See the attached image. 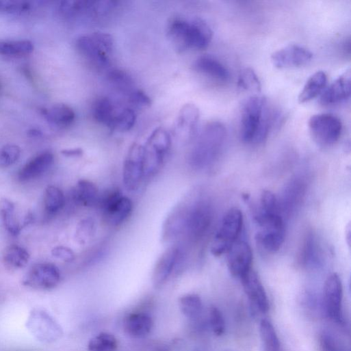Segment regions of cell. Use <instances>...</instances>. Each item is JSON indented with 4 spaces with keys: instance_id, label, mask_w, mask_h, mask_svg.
<instances>
[{
    "instance_id": "51",
    "label": "cell",
    "mask_w": 351,
    "mask_h": 351,
    "mask_svg": "<svg viewBox=\"0 0 351 351\" xmlns=\"http://www.w3.org/2000/svg\"><path fill=\"white\" fill-rule=\"evenodd\" d=\"M29 135L31 137L39 138V137L42 136V134L41 131L36 130V129H33L29 131Z\"/></svg>"
},
{
    "instance_id": "50",
    "label": "cell",
    "mask_w": 351,
    "mask_h": 351,
    "mask_svg": "<svg viewBox=\"0 0 351 351\" xmlns=\"http://www.w3.org/2000/svg\"><path fill=\"white\" fill-rule=\"evenodd\" d=\"M63 155L67 157H79L83 155V151L81 148L66 149L62 151Z\"/></svg>"
},
{
    "instance_id": "17",
    "label": "cell",
    "mask_w": 351,
    "mask_h": 351,
    "mask_svg": "<svg viewBox=\"0 0 351 351\" xmlns=\"http://www.w3.org/2000/svg\"><path fill=\"white\" fill-rule=\"evenodd\" d=\"M313 54L299 45L291 44L274 52L271 56L274 66L278 69L301 67L309 63Z\"/></svg>"
},
{
    "instance_id": "38",
    "label": "cell",
    "mask_w": 351,
    "mask_h": 351,
    "mask_svg": "<svg viewBox=\"0 0 351 351\" xmlns=\"http://www.w3.org/2000/svg\"><path fill=\"white\" fill-rule=\"evenodd\" d=\"M118 340L111 333L103 332L90 339L88 351H115L118 348Z\"/></svg>"
},
{
    "instance_id": "10",
    "label": "cell",
    "mask_w": 351,
    "mask_h": 351,
    "mask_svg": "<svg viewBox=\"0 0 351 351\" xmlns=\"http://www.w3.org/2000/svg\"><path fill=\"white\" fill-rule=\"evenodd\" d=\"M27 328L40 341L52 343L60 339L64 334L62 326L47 312L34 310L27 320Z\"/></svg>"
},
{
    "instance_id": "42",
    "label": "cell",
    "mask_w": 351,
    "mask_h": 351,
    "mask_svg": "<svg viewBox=\"0 0 351 351\" xmlns=\"http://www.w3.org/2000/svg\"><path fill=\"white\" fill-rule=\"evenodd\" d=\"M96 230L93 218L88 217L81 220L77 227L76 239L81 245H86L94 237Z\"/></svg>"
},
{
    "instance_id": "34",
    "label": "cell",
    "mask_w": 351,
    "mask_h": 351,
    "mask_svg": "<svg viewBox=\"0 0 351 351\" xmlns=\"http://www.w3.org/2000/svg\"><path fill=\"white\" fill-rule=\"evenodd\" d=\"M30 259V255L24 248L18 245L8 246L3 253L5 265L12 269H21L25 267Z\"/></svg>"
},
{
    "instance_id": "47",
    "label": "cell",
    "mask_w": 351,
    "mask_h": 351,
    "mask_svg": "<svg viewBox=\"0 0 351 351\" xmlns=\"http://www.w3.org/2000/svg\"><path fill=\"white\" fill-rule=\"evenodd\" d=\"M129 101L137 107H146L151 105L150 97L144 92L137 90L129 94Z\"/></svg>"
},
{
    "instance_id": "24",
    "label": "cell",
    "mask_w": 351,
    "mask_h": 351,
    "mask_svg": "<svg viewBox=\"0 0 351 351\" xmlns=\"http://www.w3.org/2000/svg\"><path fill=\"white\" fill-rule=\"evenodd\" d=\"M154 326L153 318L145 313H133L125 321V329L129 336L143 338L150 334Z\"/></svg>"
},
{
    "instance_id": "8",
    "label": "cell",
    "mask_w": 351,
    "mask_h": 351,
    "mask_svg": "<svg viewBox=\"0 0 351 351\" xmlns=\"http://www.w3.org/2000/svg\"><path fill=\"white\" fill-rule=\"evenodd\" d=\"M98 205L106 222L114 226L123 224L131 216L133 209L131 199L124 196L119 190H112L100 196Z\"/></svg>"
},
{
    "instance_id": "15",
    "label": "cell",
    "mask_w": 351,
    "mask_h": 351,
    "mask_svg": "<svg viewBox=\"0 0 351 351\" xmlns=\"http://www.w3.org/2000/svg\"><path fill=\"white\" fill-rule=\"evenodd\" d=\"M183 257V248L179 245L170 246L162 254L153 273V284L155 288H160L166 283Z\"/></svg>"
},
{
    "instance_id": "13",
    "label": "cell",
    "mask_w": 351,
    "mask_h": 351,
    "mask_svg": "<svg viewBox=\"0 0 351 351\" xmlns=\"http://www.w3.org/2000/svg\"><path fill=\"white\" fill-rule=\"evenodd\" d=\"M343 287L339 276L333 273L325 281L324 302L327 315L333 322L341 324L343 321Z\"/></svg>"
},
{
    "instance_id": "28",
    "label": "cell",
    "mask_w": 351,
    "mask_h": 351,
    "mask_svg": "<svg viewBox=\"0 0 351 351\" xmlns=\"http://www.w3.org/2000/svg\"><path fill=\"white\" fill-rule=\"evenodd\" d=\"M327 83V75L324 71H317L307 81L298 96L300 103H306L323 92Z\"/></svg>"
},
{
    "instance_id": "43",
    "label": "cell",
    "mask_w": 351,
    "mask_h": 351,
    "mask_svg": "<svg viewBox=\"0 0 351 351\" xmlns=\"http://www.w3.org/2000/svg\"><path fill=\"white\" fill-rule=\"evenodd\" d=\"M137 116L135 112L130 108L123 109L115 117L112 130L120 131H130L136 122Z\"/></svg>"
},
{
    "instance_id": "16",
    "label": "cell",
    "mask_w": 351,
    "mask_h": 351,
    "mask_svg": "<svg viewBox=\"0 0 351 351\" xmlns=\"http://www.w3.org/2000/svg\"><path fill=\"white\" fill-rule=\"evenodd\" d=\"M226 254L228 268L234 277L241 279L252 270V252L246 242L237 240Z\"/></svg>"
},
{
    "instance_id": "21",
    "label": "cell",
    "mask_w": 351,
    "mask_h": 351,
    "mask_svg": "<svg viewBox=\"0 0 351 351\" xmlns=\"http://www.w3.org/2000/svg\"><path fill=\"white\" fill-rule=\"evenodd\" d=\"M55 157L51 152L40 154L29 161L19 172L21 181H29L40 177L53 166Z\"/></svg>"
},
{
    "instance_id": "33",
    "label": "cell",
    "mask_w": 351,
    "mask_h": 351,
    "mask_svg": "<svg viewBox=\"0 0 351 351\" xmlns=\"http://www.w3.org/2000/svg\"><path fill=\"white\" fill-rule=\"evenodd\" d=\"M0 219L10 234L17 236L21 233L22 228L17 220L16 206L9 199L0 200Z\"/></svg>"
},
{
    "instance_id": "53",
    "label": "cell",
    "mask_w": 351,
    "mask_h": 351,
    "mask_svg": "<svg viewBox=\"0 0 351 351\" xmlns=\"http://www.w3.org/2000/svg\"><path fill=\"white\" fill-rule=\"evenodd\" d=\"M0 89H1V86H0Z\"/></svg>"
},
{
    "instance_id": "18",
    "label": "cell",
    "mask_w": 351,
    "mask_h": 351,
    "mask_svg": "<svg viewBox=\"0 0 351 351\" xmlns=\"http://www.w3.org/2000/svg\"><path fill=\"white\" fill-rule=\"evenodd\" d=\"M199 120L200 110L196 105H183L174 127L176 138L183 142L192 140L196 134Z\"/></svg>"
},
{
    "instance_id": "49",
    "label": "cell",
    "mask_w": 351,
    "mask_h": 351,
    "mask_svg": "<svg viewBox=\"0 0 351 351\" xmlns=\"http://www.w3.org/2000/svg\"><path fill=\"white\" fill-rule=\"evenodd\" d=\"M320 346L322 351H342L335 339L328 334L321 336Z\"/></svg>"
},
{
    "instance_id": "30",
    "label": "cell",
    "mask_w": 351,
    "mask_h": 351,
    "mask_svg": "<svg viewBox=\"0 0 351 351\" xmlns=\"http://www.w3.org/2000/svg\"><path fill=\"white\" fill-rule=\"evenodd\" d=\"M300 256V263L304 267H316L321 263V249L312 233L305 238Z\"/></svg>"
},
{
    "instance_id": "1",
    "label": "cell",
    "mask_w": 351,
    "mask_h": 351,
    "mask_svg": "<svg viewBox=\"0 0 351 351\" xmlns=\"http://www.w3.org/2000/svg\"><path fill=\"white\" fill-rule=\"evenodd\" d=\"M213 211L207 200L191 195L178 203L168 216L162 230V239L172 243L182 237L196 242L209 231Z\"/></svg>"
},
{
    "instance_id": "27",
    "label": "cell",
    "mask_w": 351,
    "mask_h": 351,
    "mask_svg": "<svg viewBox=\"0 0 351 351\" xmlns=\"http://www.w3.org/2000/svg\"><path fill=\"white\" fill-rule=\"evenodd\" d=\"M73 196L75 202L84 207H93L98 205L100 194L97 186L89 180L78 181Z\"/></svg>"
},
{
    "instance_id": "44",
    "label": "cell",
    "mask_w": 351,
    "mask_h": 351,
    "mask_svg": "<svg viewBox=\"0 0 351 351\" xmlns=\"http://www.w3.org/2000/svg\"><path fill=\"white\" fill-rule=\"evenodd\" d=\"M21 155V148L14 144H8L0 148V168H8L16 164Z\"/></svg>"
},
{
    "instance_id": "19",
    "label": "cell",
    "mask_w": 351,
    "mask_h": 351,
    "mask_svg": "<svg viewBox=\"0 0 351 351\" xmlns=\"http://www.w3.org/2000/svg\"><path fill=\"white\" fill-rule=\"evenodd\" d=\"M240 280L244 290L252 305L261 313L268 312L270 307L269 300L257 274L251 270Z\"/></svg>"
},
{
    "instance_id": "40",
    "label": "cell",
    "mask_w": 351,
    "mask_h": 351,
    "mask_svg": "<svg viewBox=\"0 0 351 351\" xmlns=\"http://www.w3.org/2000/svg\"><path fill=\"white\" fill-rule=\"evenodd\" d=\"M108 81L118 90L131 94L133 90L134 82L132 77L126 72L116 69L107 75Z\"/></svg>"
},
{
    "instance_id": "48",
    "label": "cell",
    "mask_w": 351,
    "mask_h": 351,
    "mask_svg": "<svg viewBox=\"0 0 351 351\" xmlns=\"http://www.w3.org/2000/svg\"><path fill=\"white\" fill-rule=\"evenodd\" d=\"M52 255L55 258L65 262H72L75 259V254L70 248L59 246L54 248Z\"/></svg>"
},
{
    "instance_id": "7",
    "label": "cell",
    "mask_w": 351,
    "mask_h": 351,
    "mask_svg": "<svg viewBox=\"0 0 351 351\" xmlns=\"http://www.w3.org/2000/svg\"><path fill=\"white\" fill-rule=\"evenodd\" d=\"M255 220L260 227L257 236L259 244L269 252L278 251L285 240L284 218L278 213H257Z\"/></svg>"
},
{
    "instance_id": "4",
    "label": "cell",
    "mask_w": 351,
    "mask_h": 351,
    "mask_svg": "<svg viewBox=\"0 0 351 351\" xmlns=\"http://www.w3.org/2000/svg\"><path fill=\"white\" fill-rule=\"evenodd\" d=\"M79 53L98 69H105L110 64L114 38L109 34L96 32L80 37L76 43Z\"/></svg>"
},
{
    "instance_id": "9",
    "label": "cell",
    "mask_w": 351,
    "mask_h": 351,
    "mask_svg": "<svg viewBox=\"0 0 351 351\" xmlns=\"http://www.w3.org/2000/svg\"><path fill=\"white\" fill-rule=\"evenodd\" d=\"M308 126L313 140L321 146H329L336 143L342 132L341 120L329 114L311 116Z\"/></svg>"
},
{
    "instance_id": "22",
    "label": "cell",
    "mask_w": 351,
    "mask_h": 351,
    "mask_svg": "<svg viewBox=\"0 0 351 351\" xmlns=\"http://www.w3.org/2000/svg\"><path fill=\"white\" fill-rule=\"evenodd\" d=\"M42 114L49 125L60 129L73 125L76 118L74 110L64 104H57L49 109H44Z\"/></svg>"
},
{
    "instance_id": "37",
    "label": "cell",
    "mask_w": 351,
    "mask_h": 351,
    "mask_svg": "<svg viewBox=\"0 0 351 351\" xmlns=\"http://www.w3.org/2000/svg\"><path fill=\"white\" fill-rule=\"evenodd\" d=\"M63 192L55 186H49L44 193V206L47 211L53 214L60 211L65 205Z\"/></svg>"
},
{
    "instance_id": "14",
    "label": "cell",
    "mask_w": 351,
    "mask_h": 351,
    "mask_svg": "<svg viewBox=\"0 0 351 351\" xmlns=\"http://www.w3.org/2000/svg\"><path fill=\"white\" fill-rule=\"evenodd\" d=\"M307 191V183L301 177L293 178L284 190L281 200H278V211L283 217H290L300 207Z\"/></svg>"
},
{
    "instance_id": "25",
    "label": "cell",
    "mask_w": 351,
    "mask_h": 351,
    "mask_svg": "<svg viewBox=\"0 0 351 351\" xmlns=\"http://www.w3.org/2000/svg\"><path fill=\"white\" fill-rule=\"evenodd\" d=\"M213 38L210 27L200 19L190 21V49L202 50L206 49Z\"/></svg>"
},
{
    "instance_id": "31",
    "label": "cell",
    "mask_w": 351,
    "mask_h": 351,
    "mask_svg": "<svg viewBox=\"0 0 351 351\" xmlns=\"http://www.w3.org/2000/svg\"><path fill=\"white\" fill-rule=\"evenodd\" d=\"M34 51V45L29 40H0V56L22 57Z\"/></svg>"
},
{
    "instance_id": "36",
    "label": "cell",
    "mask_w": 351,
    "mask_h": 351,
    "mask_svg": "<svg viewBox=\"0 0 351 351\" xmlns=\"http://www.w3.org/2000/svg\"><path fill=\"white\" fill-rule=\"evenodd\" d=\"M179 307L182 313L190 319L198 317L203 309L202 299L196 294H187L181 297Z\"/></svg>"
},
{
    "instance_id": "6",
    "label": "cell",
    "mask_w": 351,
    "mask_h": 351,
    "mask_svg": "<svg viewBox=\"0 0 351 351\" xmlns=\"http://www.w3.org/2000/svg\"><path fill=\"white\" fill-rule=\"evenodd\" d=\"M171 143V137L164 129L160 127L152 133L144 146V178L153 177L161 170Z\"/></svg>"
},
{
    "instance_id": "35",
    "label": "cell",
    "mask_w": 351,
    "mask_h": 351,
    "mask_svg": "<svg viewBox=\"0 0 351 351\" xmlns=\"http://www.w3.org/2000/svg\"><path fill=\"white\" fill-rule=\"evenodd\" d=\"M260 337L263 351H281V343L272 324L263 319L259 326Z\"/></svg>"
},
{
    "instance_id": "26",
    "label": "cell",
    "mask_w": 351,
    "mask_h": 351,
    "mask_svg": "<svg viewBox=\"0 0 351 351\" xmlns=\"http://www.w3.org/2000/svg\"><path fill=\"white\" fill-rule=\"evenodd\" d=\"M168 36L179 51L190 49V21L174 19L168 25Z\"/></svg>"
},
{
    "instance_id": "32",
    "label": "cell",
    "mask_w": 351,
    "mask_h": 351,
    "mask_svg": "<svg viewBox=\"0 0 351 351\" xmlns=\"http://www.w3.org/2000/svg\"><path fill=\"white\" fill-rule=\"evenodd\" d=\"M117 114L113 102L108 98L98 100L93 107V116L96 122L112 129Z\"/></svg>"
},
{
    "instance_id": "5",
    "label": "cell",
    "mask_w": 351,
    "mask_h": 351,
    "mask_svg": "<svg viewBox=\"0 0 351 351\" xmlns=\"http://www.w3.org/2000/svg\"><path fill=\"white\" fill-rule=\"evenodd\" d=\"M243 222V214L239 209L232 208L225 214L211 242L213 255L220 257L228 252L238 240Z\"/></svg>"
},
{
    "instance_id": "46",
    "label": "cell",
    "mask_w": 351,
    "mask_h": 351,
    "mask_svg": "<svg viewBox=\"0 0 351 351\" xmlns=\"http://www.w3.org/2000/svg\"><path fill=\"white\" fill-rule=\"evenodd\" d=\"M209 324L216 336H222L224 333L226 326L224 316L220 310L216 307L210 308Z\"/></svg>"
},
{
    "instance_id": "29",
    "label": "cell",
    "mask_w": 351,
    "mask_h": 351,
    "mask_svg": "<svg viewBox=\"0 0 351 351\" xmlns=\"http://www.w3.org/2000/svg\"><path fill=\"white\" fill-rule=\"evenodd\" d=\"M94 1L88 0H67L60 3L59 10L60 13L67 18H76L79 16H94Z\"/></svg>"
},
{
    "instance_id": "23",
    "label": "cell",
    "mask_w": 351,
    "mask_h": 351,
    "mask_svg": "<svg viewBox=\"0 0 351 351\" xmlns=\"http://www.w3.org/2000/svg\"><path fill=\"white\" fill-rule=\"evenodd\" d=\"M198 72L218 81L226 82L230 78V73L225 66L211 55L200 57L195 63Z\"/></svg>"
},
{
    "instance_id": "45",
    "label": "cell",
    "mask_w": 351,
    "mask_h": 351,
    "mask_svg": "<svg viewBox=\"0 0 351 351\" xmlns=\"http://www.w3.org/2000/svg\"><path fill=\"white\" fill-rule=\"evenodd\" d=\"M258 213H279L277 198L272 192L265 190L262 192L260 199V208Z\"/></svg>"
},
{
    "instance_id": "11",
    "label": "cell",
    "mask_w": 351,
    "mask_h": 351,
    "mask_svg": "<svg viewBox=\"0 0 351 351\" xmlns=\"http://www.w3.org/2000/svg\"><path fill=\"white\" fill-rule=\"evenodd\" d=\"M144 146L134 143L130 147L123 167V183L129 192L137 191L144 179Z\"/></svg>"
},
{
    "instance_id": "41",
    "label": "cell",
    "mask_w": 351,
    "mask_h": 351,
    "mask_svg": "<svg viewBox=\"0 0 351 351\" xmlns=\"http://www.w3.org/2000/svg\"><path fill=\"white\" fill-rule=\"evenodd\" d=\"M238 88L244 91L258 94L261 92V81L255 72L249 68L243 69L238 77Z\"/></svg>"
},
{
    "instance_id": "20",
    "label": "cell",
    "mask_w": 351,
    "mask_h": 351,
    "mask_svg": "<svg viewBox=\"0 0 351 351\" xmlns=\"http://www.w3.org/2000/svg\"><path fill=\"white\" fill-rule=\"evenodd\" d=\"M351 91L350 70H346L321 94L320 102L322 105L328 106L344 102L349 99Z\"/></svg>"
},
{
    "instance_id": "52",
    "label": "cell",
    "mask_w": 351,
    "mask_h": 351,
    "mask_svg": "<svg viewBox=\"0 0 351 351\" xmlns=\"http://www.w3.org/2000/svg\"><path fill=\"white\" fill-rule=\"evenodd\" d=\"M346 232V235H347L346 236V237L348 239L347 243L350 246V225H348V229H347V231Z\"/></svg>"
},
{
    "instance_id": "3",
    "label": "cell",
    "mask_w": 351,
    "mask_h": 351,
    "mask_svg": "<svg viewBox=\"0 0 351 351\" xmlns=\"http://www.w3.org/2000/svg\"><path fill=\"white\" fill-rule=\"evenodd\" d=\"M226 138V129L220 122H211L201 131L190 157L192 166L203 169L219 156Z\"/></svg>"
},
{
    "instance_id": "12",
    "label": "cell",
    "mask_w": 351,
    "mask_h": 351,
    "mask_svg": "<svg viewBox=\"0 0 351 351\" xmlns=\"http://www.w3.org/2000/svg\"><path fill=\"white\" fill-rule=\"evenodd\" d=\"M61 281V273L53 263H42L34 265L26 274L23 285L42 291L55 289Z\"/></svg>"
},
{
    "instance_id": "39",
    "label": "cell",
    "mask_w": 351,
    "mask_h": 351,
    "mask_svg": "<svg viewBox=\"0 0 351 351\" xmlns=\"http://www.w3.org/2000/svg\"><path fill=\"white\" fill-rule=\"evenodd\" d=\"M37 7L36 3L23 0H0V12L10 15H23Z\"/></svg>"
},
{
    "instance_id": "2",
    "label": "cell",
    "mask_w": 351,
    "mask_h": 351,
    "mask_svg": "<svg viewBox=\"0 0 351 351\" xmlns=\"http://www.w3.org/2000/svg\"><path fill=\"white\" fill-rule=\"evenodd\" d=\"M272 124V117L265 96L254 95L244 101L241 109L240 135L244 143L259 144L265 142Z\"/></svg>"
}]
</instances>
